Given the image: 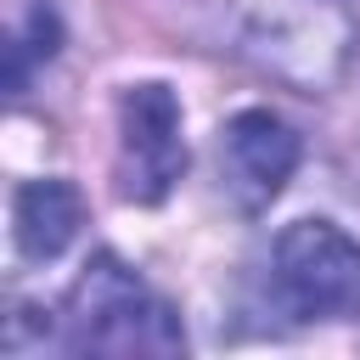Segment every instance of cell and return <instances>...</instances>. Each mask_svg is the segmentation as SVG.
<instances>
[{
	"instance_id": "1",
	"label": "cell",
	"mask_w": 360,
	"mask_h": 360,
	"mask_svg": "<svg viewBox=\"0 0 360 360\" xmlns=\"http://www.w3.org/2000/svg\"><path fill=\"white\" fill-rule=\"evenodd\" d=\"M62 349L68 354H180L186 332L174 309L118 259L96 253L62 304Z\"/></svg>"
},
{
	"instance_id": "2",
	"label": "cell",
	"mask_w": 360,
	"mask_h": 360,
	"mask_svg": "<svg viewBox=\"0 0 360 360\" xmlns=\"http://www.w3.org/2000/svg\"><path fill=\"white\" fill-rule=\"evenodd\" d=\"M270 292L298 321L360 315V242L332 219H298L270 248Z\"/></svg>"
},
{
	"instance_id": "3",
	"label": "cell",
	"mask_w": 360,
	"mask_h": 360,
	"mask_svg": "<svg viewBox=\"0 0 360 360\" xmlns=\"http://www.w3.org/2000/svg\"><path fill=\"white\" fill-rule=\"evenodd\" d=\"M186 174L180 101L169 84H129L118 101V197L163 202Z\"/></svg>"
},
{
	"instance_id": "4",
	"label": "cell",
	"mask_w": 360,
	"mask_h": 360,
	"mask_svg": "<svg viewBox=\"0 0 360 360\" xmlns=\"http://www.w3.org/2000/svg\"><path fill=\"white\" fill-rule=\"evenodd\" d=\"M219 163H225V191L236 197V208L259 214L281 197V186L298 169V135L287 118L248 107L219 129Z\"/></svg>"
},
{
	"instance_id": "5",
	"label": "cell",
	"mask_w": 360,
	"mask_h": 360,
	"mask_svg": "<svg viewBox=\"0 0 360 360\" xmlns=\"http://www.w3.org/2000/svg\"><path fill=\"white\" fill-rule=\"evenodd\" d=\"M84 225V197L68 180H28L11 197V236L22 259H56Z\"/></svg>"
}]
</instances>
